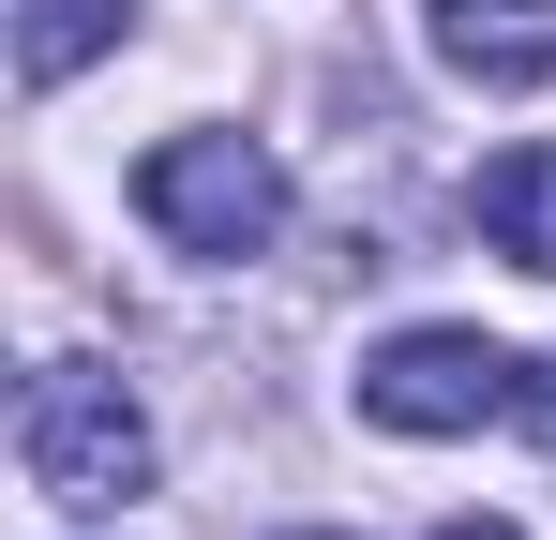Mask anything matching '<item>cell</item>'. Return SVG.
<instances>
[{"label": "cell", "instance_id": "6da1fadb", "mask_svg": "<svg viewBox=\"0 0 556 540\" xmlns=\"http://www.w3.org/2000/svg\"><path fill=\"white\" fill-rule=\"evenodd\" d=\"M15 465H30L46 511H121V496H151V421H136L121 375L46 360V375L15 390Z\"/></svg>", "mask_w": 556, "mask_h": 540}, {"label": "cell", "instance_id": "7a4b0ae2", "mask_svg": "<svg viewBox=\"0 0 556 540\" xmlns=\"http://www.w3.org/2000/svg\"><path fill=\"white\" fill-rule=\"evenodd\" d=\"M136 210H151V241H181V256H271L286 226V166L256 136H166L151 166H136Z\"/></svg>", "mask_w": 556, "mask_h": 540}, {"label": "cell", "instance_id": "3957f363", "mask_svg": "<svg viewBox=\"0 0 556 540\" xmlns=\"http://www.w3.org/2000/svg\"><path fill=\"white\" fill-rule=\"evenodd\" d=\"M511 390H527V360L496 331H391L362 360V421L391 436H481V421H511Z\"/></svg>", "mask_w": 556, "mask_h": 540}, {"label": "cell", "instance_id": "277c9868", "mask_svg": "<svg viewBox=\"0 0 556 540\" xmlns=\"http://www.w3.org/2000/svg\"><path fill=\"white\" fill-rule=\"evenodd\" d=\"M421 30H437V61L466 90H542L556 76V0H421Z\"/></svg>", "mask_w": 556, "mask_h": 540}, {"label": "cell", "instance_id": "5b68a950", "mask_svg": "<svg viewBox=\"0 0 556 540\" xmlns=\"http://www.w3.org/2000/svg\"><path fill=\"white\" fill-rule=\"evenodd\" d=\"M466 210H481V241H496L511 270H542V285H556V151H496Z\"/></svg>", "mask_w": 556, "mask_h": 540}, {"label": "cell", "instance_id": "8992f818", "mask_svg": "<svg viewBox=\"0 0 556 540\" xmlns=\"http://www.w3.org/2000/svg\"><path fill=\"white\" fill-rule=\"evenodd\" d=\"M121 30H136V0H15V76L61 90V76H91Z\"/></svg>", "mask_w": 556, "mask_h": 540}, {"label": "cell", "instance_id": "52a82bcc", "mask_svg": "<svg viewBox=\"0 0 556 540\" xmlns=\"http://www.w3.org/2000/svg\"><path fill=\"white\" fill-rule=\"evenodd\" d=\"M511 421H527V436L556 450V360H527V390H511Z\"/></svg>", "mask_w": 556, "mask_h": 540}, {"label": "cell", "instance_id": "ba28073f", "mask_svg": "<svg viewBox=\"0 0 556 540\" xmlns=\"http://www.w3.org/2000/svg\"><path fill=\"white\" fill-rule=\"evenodd\" d=\"M437 540H527V526H496V511H452V526H437Z\"/></svg>", "mask_w": 556, "mask_h": 540}]
</instances>
